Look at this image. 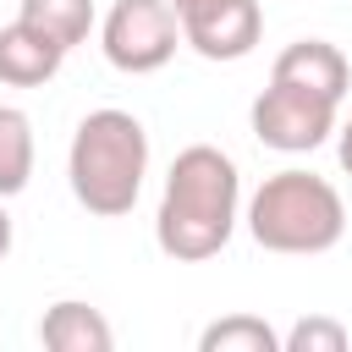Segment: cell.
<instances>
[{"label":"cell","mask_w":352,"mask_h":352,"mask_svg":"<svg viewBox=\"0 0 352 352\" xmlns=\"http://www.w3.org/2000/svg\"><path fill=\"white\" fill-rule=\"evenodd\" d=\"M236 209H242L236 160L226 148H214V143H192V148H182L170 160L160 214H154V242L176 264L214 258L236 231Z\"/></svg>","instance_id":"1"},{"label":"cell","mask_w":352,"mask_h":352,"mask_svg":"<svg viewBox=\"0 0 352 352\" xmlns=\"http://www.w3.org/2000/svg\"><path fill=\"white\" fill-rule=\"evenodd\" d=\"M143 176H148V132L132 110H88L72 132V148H66V182H72V198L99 214V220H116L138 204L143 192Z\"/></svg>","instance_id":"2"},{"label":"cell","mask_w":352,"mask_h":352,"mask_svg":"<svg viewBox=\"0 0 352 352\" xmlns=\"http://www.w3.org/2000/svg\"><path fill=\"white\" fill-rule=\"evenodd\" d=\"M242 220L264 253H330L346 231V204L314 170H275L248 198Z\"/></svg>","instance_id":"3"},{"label":"cell","mask_w":352,"mask_h":352,"mask_svg":"<svg viewBox=\"0 0 352 352\" xmlns=\"http://www.w3.org/2000/svg\"><path fill=\"white\" fill-rule=\"evenodd\" d=\"M99 44H104V60L116 72H132V77H148L160 72L176 44H182V16L170 0H116L104 11V28H99Z\"/></svg>","instance_id":"4"},{"label":"cell","mask_w":352,"mask_h":352,"mask_svg":"<svg viewBox=\"0 0 352 352\" xmlns=\"http://www.w3.org/2000/svg\"><path fill=\"white\" fill-rule=\"evenodd\" d=\"M248 121H253V138L264 148H275V154H308V148H319L336 132V104L319 99V94H308V88L270 82L253 99Z\"/></svg>","instance_id":"5"},{"label":"cell","mask_w":352,"mask_h":352,"mask_svg":"<svg viewBox=\"0 0 352 352\" xmlns=\"http://www.w3.org/2000/svg\"><path fill=\"white\" fill-rule=\"evenodd\" d=\"M258 33H264L258 0H226V6L182 22V44H192L204 60H242V55H253Z\"/></svg>","instance_id":"6"},{"label":"cell","mask_w":352,"mask_h":352,"mask_svg":"<svg viewBox=\"0 0 352 352\" xmlns=\"http://www.w3.org/2000/svg\"><path fill=\"white\" fill-rule=\"evenodd\" d=\"M270 82L308 88V94H319V99L341 104V99H346V88H352V66H346V55H341L336 44H324V38H297V44H286V50L275 55Z\"/></svg>","instance_id":"7"},{"label":"cell","mask_w":352,"mask_h":352,"mask_svg":"<svg viewBox=\"0 0 352 352\" xmlns=\"http://www.w3.org/2000/svg\"><path fill=\"white\" fill-rule=\"evenodd\" d=\"M60 60H66V50L55 38H44L33 22L16 16L11 28H0V82H11V88H44L60 72Z\"/></svg>","instance_id":"8"},{"label":"cell","mask_w":352,"mask_h":352,"mask_svg":"<svg viewBox=\"0 0 352 352\" xmlns=\"http://www.w3.org/2000/svg\"><path fill=\"white\" fill-rule=\"evenodd\" d=\"M38 341H44L50 352H110V346H116V330H110V319H104L99 308L77 302V297H60V302L44 308Z\"/></svg>","instance_id":"9"},{"label":"cell","mask_w":352,"mask_h":352,"mask_svg":"<svg viewBox=\"0 0 352 352\" xmlns=\"http://www.w3.org/2000/svg\"><path fill=\"white\" fill-rule=\"evenodd\" d=\"M22 22H33L44 38H55L66 55L94 33V0H22L16 11Z\"/></svg>","instance_id":"10"},{"label":"cell","mask_w":352,"mask_h":352,"mask_svg":"<svg viewBox=\"0 0 352 352\" xmlns=\"http://www.w3.org/2000/svg\"><path fill=\"white\" fill-rule=\"evenodd\" d=\"M33 182V121L16 104H0V198H16Z\"/></svg>","instance_id":"11"},{"label":"cell","mask_w":352,"mask_h":352,"mask_svg":"<svg viewBox=\"0 0 352 352\" xmlns=\"http://www.w3.org/2000/svg\"><path fill=\"white\" fill-rule=\"evenodd\" d=\"M198 352H280V336L258 314H226V319L204 324Z\"/></svg>","instance_id":"12"},{"label":"cell","mask_w":352,"mask_h":352,"mask_svg":"<svg viewBox=\"0 0 352 352\" xmlns=\"http://www.w3.org/2000/svg\"><path fill=\"white\" fill-rule=\"evenodd\" d=\"M280 352H346V324L324 319V314H308L280 336Z\"/></svg>","instance_id":"13"},{"label":"cell","mask_w":352,"mask_h":352,"mask_svg":"<svg viewBox=\"0 0 352 352\" xmlns=\"http://www.w3.org/2000/svg\"><path fill=\"white\" fill-rule=\"evenodd\" d=\"M176 6V16L187 22V16H204V11H214V6H226V0H170Z\"/></svg>","instance_id":"14"},{"label":"cell","mask_w":352,"mask_h":352,"mask_svg":"<svg viewBox=\"0 0 352 352\" xmlns=\"http://www.w3.org/2000/svg\"><path fill=\"white\" fill-rule=\"evenodd\" d=\"M336 160H341V170L352 176V121H346V126L336 132Z\"/></svg>","instance_id":"15"},{"label":"cell","mask_w":352,"mask_h":352,"mask_svg":"<svg viewBox=\"0 0 352 352\" xmlns=\"http://www.w3.org/2000/svg\"><path fill=\"white\" fill-rule=\"evenodd\" d=\"M11 253V214H6V198H0V258Z\"/></svg>","instance_id":"16"}]
</instances>
